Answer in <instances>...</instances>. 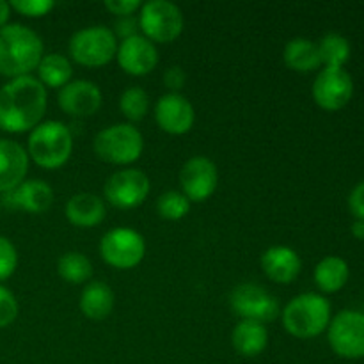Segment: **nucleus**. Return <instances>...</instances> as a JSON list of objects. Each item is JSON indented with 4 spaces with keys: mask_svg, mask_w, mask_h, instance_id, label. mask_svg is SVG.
Masks as SVG:
<instances>
[{
    "mask_svg": "<svg viewBox=\"0 0 364 364\" xmlns=\"http://www.w3.org/2000/svg\"><path fill=\"white\" fill-rule=\"evenodd\" d=\"M57 272L66 283L82 284L92 276V263L84 252L70 251L63 255L57 262Z\"/></svg>",
    "mask_w": 364,
    "mask_h": 364,
    "instance_id": "obj_27",
    "label": "nucleus"
},
{
    "mask_svg": "<svg viewBox=\"0 0 364 364\" xmlns=\"http://www.w3.org/2000/svg\"><path fill=\"white\" fill-rule=\"evenodd\" d=\"M105 9L109 13L116 14L119 18H128L135 13L137 9H141L142 4L139 0H105Z\"/></svg>",
    "mask_w": 364,
    "mask_h": 364,
    "instance_id": "obj_33",
    "label": "nucleus"
},
{
    "mask_svg": "<svg viewBox=\"0 0 364 364\" xmlns=\"http://www.w3.org/2000/svg\"><path fill=\"white\" fill-rule=\"evenodd\" d=\"M11 203L28 213H45L53 205V191L46 181L28 180L9 192Z\"/></svg>",
    "mask_w": 364,
    "mask_h": 364,
    "instance_id": "obj_20",
    "label": "nucleus"
},
{
    "mask_svg": "<svg viewBox=\"0 0 364 364\" xmlns=\"http://www.w3.org/2000/svg\"><path fill=\"white\" fill-rule=\"evenodd\" d=\"M66 219L77 228H95L105 219V203L102 198L89 192L75 194L66 203Z\"/></svg>",
    "mask_w": 364,
    "mask_h": 364,
    "instance_id": "obj_19",
    "label": "nucleus"
},
{
    "mask_svg": "<svg viewBox=\"0 0 364 364\" xmlns=\"http://www.w3.org/2000/svg\"><path fill=\"white\" fill-rule=\"evenodd\" d=\"M313 100L323 110H340L354 95V82L345 68H323L313 82Z\"/></svg>",
    "mask_w": 364,
    "mask_h": 364,
    "instance_id": "obj_11",
    "label": "nucleus"
},
{
    "mask_svg": "<svg viewBox=\"0 0 364 364\" xmlns=\"http://www.w3.org/2000/svg\"><path fill=\"white\" fill-rule=\"evenodd\" d=\"M262 270L277 284H290L302 270L301 256L287 245H274L262 255Z\"/></svg>",
    "mask_w": 364,
    "mask_h": 364,
    "instance_id": "obj_18",
    "label": "nucleus"
},
{
    "mask_svg": "<svg viewBox=\"0 0 364 364\" xmlns=\"http://www.w3.org/2000/svg\"><path fill=\"white\" fill-rule=\"evenodd\" d=\"M38 80L45 87L63 89L64 85L70 84L73 68H71L68 57H64L63 53H48V55H43L38 66Z\"/></svg>",
    "mask_w": 364,
    "mask_h": 364,
    "instance_id": "obj_25",
    "label": "nucleus"
},
{
    "mask_svg": "<svg viewBox=\"0 0 364 364\" xmlns=\"http://www.w3.org/2000/svg\"><path fill=\"white\" fill-rule=\"evenodd\" d=\"M80 311L91 320H103L114 309V291L103 281H92L82 290Z\"/></svg>",
    "mask_w": 364,
    "mask_h": 364,
    "instance_id": "obj_23",
    "label": "nucleus"
},
{
    "mask_svg": "<svg viewBox=\"0 0 364 364\" xmlns=\"http://www.w3.org/2000/svg\"><path fill=\"white\" fill-rule=\"evenodd\" d=\"M283 326L299 340H311L326 333L331 323V302L320 294H301L284 306Z\"/></svg>",
    "mask_w": 364,
    "mask_h": 364,
    "instance_id": "obj_3",
    "label": "nucleus"
},
{
    "mask_svg": "<svg viewBox=\"0 0 364 364\" xmlns=\"http://www.w3.org/2000/svg\"><path fill=\"white\" fill-rule=\"evenodd\" d=\"M116 59L124 73L144 77L151 73L159 64V50L155 43L146 39L144 36L135 34L117 43Z\"/></svg>",
    "mask_w": 364,
    "mask_h": 364,
    "instance_id": "obj_14",
    "label": "nucleus"
},
{
    "mask_svg": "<svg viewBox=\"0 0 364 364\" xmlns=\"http://www.w3.org/2000/svg\"><path fill=\"white\" fill-rule=\"evenodd\" d=\"M233 348L244 358H256L269 345V331L265 323L255 320H240L231 334Z\"/></svg>",
    "mask_w": 364,
    "mask_h": 364,
    "instance_id": "obj_21",
    "label": "nucleus"
},
{
    "mask_svg": "<svg viewBox=\"0 0 364 364\" xmlns=\"http://www.w3.org/2000/svg\"><path fill=\"white\" fill-rule=\"evenodd\" d=\"M156 212L166 220H180L191 212V201L181 192H164L156 201Z\"/></svg>",
    "mask_w": 364,
    "mask_h": 364,
    "instance_id": "obj_29",
    "label": "nucleus"
},
{
    "mask_svg": "<svg viewBox=\"0 0 364 364\" xmlns=\"http://www.w3.org/2000/svg\"><path fill=\"white\" fill-rule=\"evenodd\" d=\"M46 112V87L32 75L13 78L0 87V130L32 132Z\"/></svg>",
    "mask_w": 364,
    "mask_h": 364,
    "instance_id": "obj_1",
    "label": "nucleus"
},
{
    "mask_svg": "<svg viewBox=\"0 0 364 364\" xmlns=\"http://www.w3.org/2000/svg\"><path fill=\"white\" fill-rule=\"evenodd\" d=\"M116 27H117L116 32L123 39H127V38H130V36L137 34V32H135V27H137V23H135L134 20H130V16L121 18V20L116 23Z\"/></svg>",
    "mask_w": 364,
    "mask_h": 364,
    "instance_id": "obj_36",
    "label": "nucleus"
},
{
    "mask_svg": "<svg viewBox=\"0 0 364 364\" xmlns=\"http://www.w3.org/2000/svg\"><path fill=\"white\" fill-rule=\"evenodd\" d=\"M73 137L60 121L39 123L28 135L27 155L43 169H59L70 160Z\"/></svg>",
    "mask_w": 364,
    "mask_h": 364,
    "instance_id": "obj_4",
    "label": "nucleus"
},
{
    "mask_svg": "<svg viewBox=\"0 0 364 364\" xmlns=\"http://www.w3.org/2000/svg\"><path fill=\"white\" fill-rule=\"evenodd\" d=\"M352 235L359 240H364V220H354L352 224Z\"/></svg>",
    "mask_w": 364,
    "mask_h": 364,
    "instance_id": "obj_38",
    "label": "nucleus"
},
{
    "mask_svg": "<svg viewBox=\"0 0 364 364\" xmlns=\"http://www.w3.org/2000/svg\"><path fill=\"white\" fill-rule=\"evenodd\" d=\"M59 107L73 117L92 116L102 107V91L91 80H73L59 91Z\"/></svg>",
    "mask_w": 364,
    "mask_h": 364,
    "instance_id": "obj_16",
    "label": "nucleus"
},
{
    "mask_svg": "<svg viewBox=\"0 0 364 364\" xmlns=\"http://www.w3.org/2000/svg\"><path fill=\"white\" fill-rule=\"evenodd\" d=\"M70 57L80 66L100 68L116 59L117 38L105 25H91L75 32L68 45Z\"/></svg>",
    "mask_w": 364,
    "mask_h": 364,
    "instance_id": "obj_6",
    "label": "nucleus"
},
{
    "mask_svg": "<svg viewBox=\"0 0 364 364\" xmlns=\"http://www.w3.org/2000/svg\"><path fill=\"white\" fill-rule=\"evenodd\" d=\"M18 267V252L9 238L0 235V281L9 279Z\"/></svg>",
    "mask_w": 364,
    "mask_h": 364,
    "instance_id": "obj_30",
    "label": "nucleus"
},
{
    "mask_svg": "<svg viewBox=\"0 0 364 364\" xmlns=\"http://www.w3.org/2000/svg\"><path fill=\"white\" fill-rule=\"evenodd\" d=\"M348 210L355 220H364V181H359L348 196Z\"/></svg>",
    "mask_w": 364,
    "mask_h": 364,
    "instance_id": "obj_34",
    "label": "nucleus"
},
{
    "mask_svg": "<svg viewBox=\"0 0 364 364\" xmlns=\"http://www.w3.org/2000/svg\"><path fill=\"white\" fill-rule=\"evenodd\" d=\"M0 205H2V199H0Z\"/></svg>",
    "mask_w": 364,
    "mask_h": 364,
    "instance_id": "obj_39",
    "label": "nucleus"
},
{
    "mask_svg": "<svg viewBox=\"0 0 364 364\" xmlns=\"http://www.w3.org/2000/svg\"><path fill=\"white\" fill-rule=\"evenodd\" d=\"M96 156L114 166H128L139 160L144 149V137L130 123H117L103 128L95 137Z\"/></svg>",
    "mask_w": 364,
    "mask_h": 364,
    "instance_id": "obj_5",
    "label": "nucleus"
},
{
    "mask_svg": "<svg viewBox=\"0 0 364 364\" xmlns=\"http://www.w3.org/2000/svg\"><path fill=\"white\" fill-rule=\"evenodd\" d=\"M156 124L171 135H185L192 130L196 112L192 103L180 92L160 96L155 105Z\"/></svg>",
    "mask_w": 364,
    "mask_h": 364,
    "instance_id": "obj_15",
    "label": "nucleus"
},
{
    "mask_svg": "<svg viewBox=\"0 0 364 364\" xmlns=\"http://www.w3.org/2000/svg\"><path fill=\"white\" fill-rule=\"evenodd\" d=\"M43 41L32 28L21 23L0 27V75L11 80L31 75L43 59Z\"/></svg>",
    "mask_w": 364,
    "mask_h": 364,
    "instance_id": "obj_2",
    "label": "nucleus"
},
{
    "mask_svg": "<svg viewBox=\"0 0 364 364\" xmlns=\"http://www.w3.org/2000/svg\"><path fill=\"white\" fill-rule=\"evenodd\" d=\"M185 82H187V73H185L180 66H171L169 70H166V73H164V84H166V87H169L173 92L180 91L185 85Z\"/></svg>",
    "mask_w": 364,
    "mask_h": 364,
    "instance_id": "obj_35",
    "label": "nucleus"
},
{
    "mask_svg": "<svg viewBox=\"0 0 364 364\" xmlns=\"http://www.w3.org/2000/svg\"><path fill=\"white\" fill-rule=\"evenodd\" d=\"M283 60L290 70L299 73H309L322 66L318 45L308 38H294L287 43Z\"/></svg>",
    "mask_w": 364,
    "mask_h": 364,
    "instance_id": "obj_22",
    "label": "nucleus"
},
{
    "mask_svg": "<svg viewBox=\"0 0 364 364\" xmlns=\"http://www.w3.org/2000/svg\"><path fill=\"white\" fill-rule=\"evenodd\" d=\"M149 178L141 169H123L105 181L103 194L112 206L119 210L137 208L149 194Z\"/></svg>",
    "mask_w": 364,
    "mask_h": 364,
    "instance_id": "obj_10",
    "label": "nucleus"
},
{
    "mask_svg": "<svg viewBox=\"0 0 364 364\" xmlns=\"http://www.w3.org/2000/svg\"><path fill=\"white\" fill-rule=\"evenodd\" d=\"M9 14H11V6L7 2H4V0H0V27L7 25Z\"/></svg>",
    "mask_w": 364,
    "mask_h": 364,
    "instance_id": "obj_37",
    "label": "nucleus"
},
{
    "mask_svg": "<svg viewBox=\"0 0 364 364\" xmlns=\"http://www.w3.org/2000/svg\"><path fill=\"white\" fill-rule=\"evenodd\" d=\"M28 155L23 146L11 139H0V194H9L25 181Z\"/></svg>",
    "mask_w": 364,
    "mask_h": 364,
    "instance_id": "obj_17",
    "label": "nucleus"
},
{
    "mask_svg": "<svg viewBox=\"0 0 364 364\" xmlns=\"http://www.w3.org/2000/svg\"><path fill=\"white\" fill-rule=\"evenodd\" d=\"M9 6L11 9L18 11L23 16L41 18L55 7V2H52V0H13Z\"/></svg>",
    "mask_w": 364,
    "mask_h": 364,
    "instance_id": "obj_31",
    "label": "nucleus"
},
{
    "mask_svg": "<svg viewBox=\"0 0 364 364\" xmlns=\"http://www.w3.org/2000/svg\"><path fill=\"white\" fill-rule=\"evenodd\" d=\"M219 183L217 166L206 156H192L180 171L181 194L194 203H203L215 192Z\"/></svg>",
    "mask_w": 364,
    "mask_h": 364,
    "instance_id": "obj_13",
    "label": "nucleus"
},
{
    "mask_svg": "<svg viewBox=\"0 0 364 364\" xmlns=\"http://www.w3.org/2000/svg\"><path fill=\"white\" fill-rule=\"evenodd\" d=\"M183 14L169 0H149L142 4L139 27L151 43H173L183 32Z\"/></svg>",
    "mask_w": 364,
    "mask_h": 364,
    "instance_id": "obj_7",
    "label": "nucleus"
},
{
    "mask_svg": "<svg viewBox=\"0 0 364 364\" xmlns=\"http://www.w3.org/2000/svg\"><path fill=\"white\" fill-rule=\"evenodd\" d=\"M119 110L128 121H142L149 110V96L142 87H130L121 95Z\"/></svg>",
    "mask_w": 364,
    "mask_h": 364,
    "instance_id": "obj_28",
    "label": "nucleus"
},
{
    "mask_svg": "<svg viewBox=\"0 0 364 364\" xmlns=\"http://www.w3.org/2000/svg\"><path fill=\"white\" fill-rule=\"evenodd\" d=\"M18 301L7 288L0 287V329L11 326L18 316Z\"/></svg>",
    "mask_w": 364,
    "mask_h": 364,
    "instance_id": "obj_32",
    "label": "nucleus"
},
{
    "mask_svg": "<svg viewBox=\"0 0 364 364\" xmlns=\"http://www.w3.org/2000/svg\"><path fill=\"white\" fill-rule=\"evenodd\" d=\"M316 45H318L320 60H322L323 68H345V64L350 59L352 48L345 36L331 32V34L323 36Z\"/></svg>",
    "mask_w": 364,
    "mask_h": 364,
    "instance_id": "obj_26",
    "label": "nucleus"
},
{
    "mask_svg": "<svg viewBox=\"0 0 364 364\" xmlns=\"http://www.w3.org/2000/svg\"><path fill=\"white\" fill-rule=\"evenodd\" d=\"M350 277L348 263L340 256H326L315 267V283L323 294H336L343 290Z\"/></svg>",
    "mask_w": 364,
    "mask_h": 364,
    "instance_id": "obj_24",
    "label": "nucleus"
},
{
    "mask_svg": "<svg viewBox=\"0 0 364 364\" xmlns=\"http://www.w3.org/2000/svg\"><path fill=\"white\" fill-rule=\"evenodd\" d=\"M327 340L336 355L343 359L364 358V311L343 309L331 318Z\"/></svg>",
    "mask_w": 364,
    "mask_h": 364,
    "instance_id": "obj_8",
    "label": "nucleus"
},
{
    "mask_svg": "<svg viewBox=\"0 0 364 364\" xmlns=\"http://www.w3.org/2000/svg\"><path fill=\"white\" fill-rule=\"evenodd\" d=\"M100 255L103 262L114 269H134L146 255L144 237L132 228L110 230L100 242Z\"/></svg>",
    "mask_w": 364,
    "mask_h": 364,
    "instance_id": "obj_9",
    "label": "nucleus"
},
{
    "mask_svg": "<svg viewBox=\"0 0 364 364\" xmlns=\"http://www.w3.org/2000/svg\"><path fill=\"white\" fill-rule=\"evenodd\" d=\"M230 304L242 320L267 323L279 316V302L276 297L251 283L235 288L230 295Z\"/></svg>",
    "mask_w": 364,
    "mask_h": 364,
    "instance_id": "obj_12",
    "label": "nucleus"
}]
</instances>
